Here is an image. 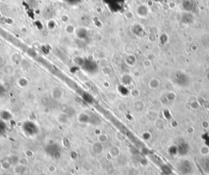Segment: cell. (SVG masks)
<instances>
[{
    "mask_svg": "<svg viewBox=\"0 0 209 175\" xmlns=\"http://www.w3.org/2000/svg\"><path fill=\"white\" fill-rule=\"evenodd\" d=\"M6 130V125L4 122L0 120V135L3 133Z\"/></svg>",
    "mask_w": 209,
    "mask_h": 175,
    "instance_id": "obj_3",
    "label": "cell"
},
{
    "mask_svg": "<svg viewBox=\"0 0 209 175\" xmlns=\"http://www.w3.org/2000/svg\"><path fill=\"white\" fill-rule=\"evenodd\" d=\"M178 170L182 173V174L184 175H187V174H189L190 173H191L192 170H193V167L191 165V163L188 162V161H182V162H180L178 166Z\"/></svg>",
    "mask_w": 209,
    "mask_h": 175,
    "instance_id": "obj_1",
    "label": "cell"
},
{
    "mask_svg": "<svg viewBox=\"0 0 209 175\" xmlns=\"http://www.w3.org/2000/svg\"><path fill=\"white\" fill-rule=\"evenodd\" d=\"M5 92H6V89L4 86L2 84L0 83V97L4 95Z\"/></svg>",
    "mask_w": 209,
    "mask_h": 175,
    "instance_id": "obj_4",
    "label": "cell"
},
{
    "mask_svg": "<svg viewBox=\"0 0 209 175\" xmlns=\"http://www.w3.org/2000/svg\"><path fill=\"white\" fill-rule=\"evenodd\" d=\"M23 129L26 132V133H28V134H33L35 133V127L34 124H32L29 122H26L25 124V125L23 127Z\"/></svg>",
    "mask_w": 209,
    "mask_h": 175,
    "instance_id": "obj_2",
    "label": "cell"
}]
</instances>
